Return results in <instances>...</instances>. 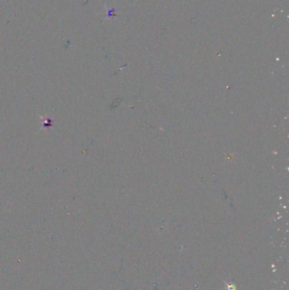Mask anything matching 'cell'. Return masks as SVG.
Returning a JSON list of instances; mask_svg holds the SVG:
<instances>
[{"instance_id": "cell-1", "label": "cell", "mask_w": 289, "mask_h": 290, "mask_svg": "<svg viewBox=\"0 0 289 290\" xmlns=\"http://www.w3.org/2000/svg\"><path fill=\"white\" fill-rule=\"evenodd\" d=\"M226 290H236V286L232 283H227L226 287Z\"/></svg>"}]
</instances>
